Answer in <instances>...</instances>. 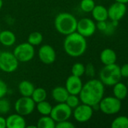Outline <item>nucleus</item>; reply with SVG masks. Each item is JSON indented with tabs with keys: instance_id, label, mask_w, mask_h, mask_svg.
I'll return each mask as SVG.
<instances>
[{
	"instance_id": "obj_41",
	"label": "nucleus",
	"mask_w": 128,
	"mask_h": 128,
	"mask_svg": "<svg viewBox=\"0 0 128 128\" xmlns=\"http://www.w3.org/2000/svg\"><path fill=\"white\" fill-rule=\"evenodd\" d=\"M127 88H128V78H127Z\"/></svg>"
},
{
	"instance_id": "obj_23",
	"label": "nucleus",
	"mask_w": 128,
	"mask_h": 128,
	"mask_svg": "<svg viewBox=\"0 0 128 128\" xmlns=\"http://www.w3.org/2000/svg\"><path fill=\"white\" fill-rule=\"evenodd\" d=\"M52 107L53 106H51V104L46 100L37 103L35 105V108L41 116H50L52 110Z\"/></svg>"
},
{
	"instance_id": "obj_28",
	"label": "nucleus",
	"mask_w": 128,
	"mask_h": 128,
	"mask_svg": "<svg viewBox=\"0 0 128 128\" xmlns=\"http://www.w3.org/2000/svg\"><path fill=\"white\" fill-rule=\"evenodd\" d=\"M95 5L94 0H81L80 2V8L85 13H91Z\"/></svg>"
},
{
	"instance_id": "obj_2",
	"label": "nucleus",
	"mask_w": 128,
	"mask_h": 128,
	"mask_svg": "<svg viewBox=\"0 0 128 128\" xmlns=\"http://www.w3.org/2000/svg\"><path fill=\"white\" fill-rule=\"evenodd\" d=\"M87 47L86 38L77 32L66 35L63 41V50L69 56L72 58L80 57L84 54Z\"/></svg>"
},
{
	"instance_id": "obj_22",
	"label": "nucleus",
	"mask_w": 128,
	"mask_h": 128,
	"mask_svg": "<svg viewBox=\"0 0 128 128\" xmlns=\"http://www.w3.org/2000/svg\"><path fill=\"white\" fill-rule=\"evenodd\" d=\"M56 122L51 116H42L37 122L38 128H55Z\"/></svg>"
},
{
	"instance_id": "obj_4",
	"label": "nucleus",
	"mask_w": 128,
	"mask_h": 128,
	"mask_svg": "<svg viewBox=\"0 0 128 128\" xmlns=\"http://www.w3.org/2000/svg\"><path fill=\"white\" fill-rule=\"evenodd\" d=\"M100 80L106 86H113L117 82H120L121 75L120 72V67L115 64L104 65L101 69L100 74Z\"/></svg>"
},
{
	"instance_id": "obj_1",
	"label": "nucleus",
	"mask_w": 128,
	"mask_h": 128,
	"mask_svg": "<svg viewBox=\"0 0 128 128\" xmlns=\"http://www.w3.org/2000/svg\"><path fill=\"white\" fill-rule=\"evenodd\" d=\"M105 94V86L97 79H91L83 84L82 88L78 94L81 103L89 106L98 104Z\"/></svg>"
},
{
	"instance_id": "obj_32",
	"label": "nucleus",
	"mask_w": 128,
	"mask_h": 128,
	"mask_svg": "<svg viewBox=\"0 0 128 128\" xmlns=\"http://www.w3.org/2000/svg\"><path fill=\"white\" fill-rule=\"evenodd\" d=\"M84 74L88 77H94L95 76V68L91 63L88 64L85 66Z\"/></svg>"
},
{
	"instance_id": "obj_5",
	"label": "nucleus",
	"mask_w": 128,
	"mask_h": 128,
	"mask_svg": "<svg viewBox=\"0 0 128 128\" xmlns=\"http://www.w3.org/2000/svg\"><path fill=\"white\" fill-rule=\"evenodd\" d=\"M13 53L19 62H29L35 57V46L28 42L21 43L14 47Z\"/></svg>"
},
{
	"instance_id": "obj_10",
	"label": "nucleus",
	"mask_w": 128,
	"mask_h": 128,
	"mask_svg": "<svg viewBox=\"0 0 128 128\" xmlns=\"http://www.w3.org/2000/svg\"><path fill=\"white\" fill-rule=\"evenodd\" d=\"M97 27L94 20L88 17H84L78 20L76 32L84 38H89L94 34Z\"/></svg>"
},
{
	"instance_id": "obj_7",
	"label": "nucleus",
	"mask_w": 128,
	"mask_h": 128,
	"mask_svg": "<svg viewBox=\"0 0 128 128\" xmlns=\"http://www.w3.org/2000/svg\"><path fill=\"white\" fill-rule=\"evenodd\" d=\"M19 61L13 52L8 51L2 52L0 54V70L4 73H13L18 68Z\"/></svg>"
},
{
	"instance_id": "obj_8",
	"label": "nucleus",
	"mask_w": 128,
	"mask_h": 128,
	"mask_svg": "<svg viewBox=\"0 0 128 128\" xmlns=\"http://www.w3.org/2000/svg\"><path fill=\"white\" fill-rule=\"evenodd\" d=\"M35 105L36 104L31 97L21 96L14 103V110L17 113L26 116L34 112Z\"/></svg>"
},
{
	"instance_id": "obj_39",
	"label": "nucleus",
	"mask_w": 128,
	"mask_h": 128,
	"mask_svg": "<svg viewBox=\"0 0 128 128\" xmlns=\"http://www.w3.org/2000/svg\"><path fill=\"white\" fill-rule=\"evenodd\" d=\"M26 128H37V126L36 125H26Z\"/></svg>"
},
{
	"instance_id": "obj_14",
	"label": "nucleus",
	"mask_w": 128,
	"mask_h": 128,
	"mask_svg": "<svg viewBox=\"0 0 128 128\" xmlns=\"http://www.w3.org/2000/svg\"><path fill=\"white\" fill-rule=\"evenodd\" d=\"M83 86V82L79 76H76L74 75L69 76L65 83V88L68 91L69 94H75L78 95Z\"/></svg>"
},
{
	"instance_id": "obj_18",
	"label": "nucleus",
	"mask_w": 128,
	"mask_h": 128,
	"mask_svg": "<svg viewBox=\"0 0 128 128\" xmlns=\"http://www.w3.org/2000/svg\"><path fill=\"white\" fill-rule=\"evenodd\" d=\"M16 35L11 30L0 31V44L5 46H11L16 42Z\"/></svg>"
},
{
	"instance_id": "obj_31",
	"label": "nucleus",
	"mask_w": 128,
	"mask_h": 128,
	"mask_svg": "<svg viewBox=\"0 0 128 128\" xmlns=\"http://www.w3.org/2000/svg\"><path fill=\"white\" fill-rule=\"evenodd\" d=\"M75 127V124L69 122V120H65V121H62L60 122H57L55 128H74Z\"/></svg>"
},
{
	"instance_id": "obj_38",
	"label": "nucleus",
	"mask_w": 128,
	"mask_h": 128,
	"mask_svg": "<svg viewBox=\"0 0 128 128\" xmlns=\"http://www.w3.org/2000/svg\"><path fill=\"white\" fill-rule=\"evenodd\" d=\"M116 2H119V3H123V4H127L128 0H115Z\"/></svg>"
},
{
	"instance_id": "obj_12",
	"label": "nucleus",
	"mask_w": 128,
	"mask_h": 128,
	"mask_svg": "<svg viewBox=\"0 0 128 128\" xmlns=\"http://www.w3.org/2000/svg\"><path fill=\"white\" fill-rule=\"evenodd\" d=\"M38 56L39 60L45 64H51L55 62L57 53L53 46L49 44H44L40 46L38 50Z\"/></svg>"
},
{
	"instance_id": "obj_3",
	"label": "nucleus",
	"mask_w": 128,
	"mask_h": 128,
	"mask_svg": "<svg viewBox=\"0 0 128 128\" xmlns=\"http://www.w3.org/2000/svg\"><path fill=\"white\" fill-rule=\"evenodd\" d=\"M78 20L76 17L68 12L58 14L54 19V27L57 32L63 35H68L76 32Z\"/></svg>"
},
{
	"instance_id": "obj_33",
	"label": "nucleus",
	"mask_w": 128,
	"mask_h": 128,
	"mask_svg": "<svg viewBox=\"0 0 128 128\" xmlns=\"http://www.w3.org/2000/svg\"><path fill=\"white\" fill-rule=\"evenodd\" d=\"M8 85L7 83L0 79V98H5L6 96V94H8Z\"/></svg>"
},
{
	"instance_id": "obj_40",
	"label": "nucleus",
	"mask_w": 128,
	"mask_h": 128,
	"mask_svg": "<svg viewBox=\"0 0 128 128\" xmlns=\"http://www.w3.org/2000/svg\"><path fill=\"white\" fill-rule=\"evenodd\" d=\"M3 6V0H0V10L2 8Z\"/></svg>"
},
{
	"instance_id": "obj_42",
	"label": "nucleus",
	"mask_w": 128,
	"mask_h": 128,
	"mask_svg": "<svg viewBox=\"0 0 128 128\" xmlns=\"http://www.w3.org/2000/svg\"><path fill=\"white\" fill-rule=\"evenodd\" d=\"M2 50H1V49H0V54L2 53Z\"/></svg>"
},
{
	"instance_id": "obj_20",
	"label": "nucleus",
	"mask_w": 128,
	"mask_h": 128,
	"mask_svg": "<svg viewBox=\"0 0 128 128\" xmlns=\"http://www.w3.org/2000/svg\"><path fill=\"white\" fill-rule=\"evenodd\" d=\"M113 94L114 97L120 100H124L128 94V88L127 85L121 82H118L113 86Z\"/></svg>"
},
{
	"instance_id": "obj_21",
	"label": "nucleus",
	"mask_w": 128,
	"mask_h": 128,
	"mask_svg": "<svg viewBox=\"0 0 128 128\" xmlns=\"http://www.w3.org/2000/svg\"><path fill=\"white\" fill-rule=\"evenodd\" d=\"M35 89L33 83L29 80H23L18 84V91L21 96L31 97Z\"/></svg>"
},
{
	"instance_id": "obj_9",
	"label": "nucleus",
	"mask_w": 128,
	"mask_h": 128,
	"mask_svg": "<svg viewBox=\"0 0 128 128\" xmlns=\"http://www.w3.org/2000/svg\"><path fill=\"white\" fill-rule=\"evenodd\" d=\"M50 116L56 123L69 120L72 116V109H71L66 103H57L52 107Z\"/></svg>"
},
{
	"instance_id": "obj_35",
	"label": "nucleus",
	"mask_w": 128,
	"mask_h": 128,
	"mask_svg": "<svg viewBox=\"0 0 128 128\" xmlns=\"http://www.w3.org/2000/svg\"><path fill=\"white\" fill-rule=\"evenodd\" d=\"M120 72L121 77L128 78V63L120 67Z\"/></svg>"
},
{
	"instance_id": "obj_6",
	"label": "nucleus",
	"mask_w": 128,
	"mask_h": 128,
	"mask_svg": "<svg viewBox=\"0 0 128 128\" xmlns=\"http://www.w3.org/2000/svg\"><path fill=\"white\" fill-rule=\"evenodd\" d=\"M100 110L106 115H115L121 109V100L115 97H103L99 103Z\"/></svg>"
},
{
	"instance_id": "obj_30",
	"label": "nucleus",
	"mask_w": 128,
	"mask_h": 128,
	"mask_svg": "<svg viewBox=\"0 0 128 128\" xmlns=\"http://www.w3.org/2000/svg\"><path fill=\"white\" fill-rule=\"evenodd\" d=\"M11 110V103L10 101L5 98H0V115H6Z\"/></svg>"
},
{
	"instance_id": "obj_16",
	"label": "nucleus",
	"mask_w": 128,
	"mask_h": 128,
	"mask_svg": "<svg viewBox=\"0 0 128 128\" xmlns=\"http://www.w3.org/2000/svg\"><path fill=\"white\" fill-rule=\"evenodd\" d=\"M100 58L104 65L112 64L117 61V55L112 49L106 48L100 52Z\"/></svg>"
},
{
	"instance_id": "obj_13",
	"label": "nucleus",
	"mask_w": 128,
	"mask_h": 128,
	"mask_svg": "<svg viewBox=\"0 0 128 128\" xmlns=\"http://www.w3.org/2000/svg\"><path fill=\"white\" fill-rule=\"evenodd\" d=\"M108 10V16L109 18L113 21H119L121 20L127 13V6L126 4L115 2L109 6Z\"/></svg>"
},
{
	"instance_id": "obj_37",
	"label": "nucleus",
	"mask_w": 128,
	"mask_h": 128,
	"mask_svg": "<svg viewBox=\"0 0 128 128\" xmlns=\"http://www.w3.org/2000/svg\"><path fill=\"white\" fill-rule=\"evenodd\" d=\"M0 128H6V118L0 115Z\"/></svg>"
},
{
	"instance_id": "obj_27",
	"label": "nucleus",
	"mask_w": 128,
	"mask_h": 128,
	"mask_svg": "<svg viewBox=\"0 0 128 128\" xmlns=\"http://www.w3.org/2000/svg\"><path fill=\"white\" fill-rule=\"evenodd\" d=\"M84 71H85V66L84 64L80 62L75 63L71 68L72 74L79 77H81L83 75H84Z\"/></svg>"
},
{
	"instance_id": "obj_26",
	"label": "nucleus",
	"mask_w": 128,
	"mask_h": 128,
	"mask_svg": "<svg viewBox=\"0 0 128 128\" xmlns=\"http://www.w3.org/2000/svg\"><path fill=\"white\" fill-rule=\"evenodd\" d=\"M112 128H128V117L127 116H118L115 118L111 124Z\"/></svg>"
},
{
	"instance_id": "obj_34",
	"label": "nucleus",
	"mask_w": 128,
	"mask_h": 128,
	"mask_svg": "<svg viewBox=\"0 0 128 128\" xmlns=\"http://www.w3.org/2000/svg\"><path fill=\"white\" fill-rule=\"evenodd\" d=\"M115 26H113L112 22H107V25H106V28L105 29V31L103 32V33L106 35H112L114 34L115 31Z\"/></svg>"
},
{
	"instance_id": "obj_29",
	"label": "nucleus",
	"mask_w": 128,
	"mask_h": 128,
	"mask_svg": "<svg viewBox=\"0 0 128 128\" xmlns=\"http://www.w3.org/2000/svg\"><path fill=\"white\" fill-rule=\"evenodd\" d=\"M71 109H75L76 106H78L81 104L80 98L78 95L75 94H69L66 102H65Z\"/></svg>"
},
{
	"instance_id": "obj_11",
	"label": "nucleus",
	"mask_w": 128,
	"mask_h": 128,
	"mask_svg": "<svg viewBox=\"0 0 128 128\" xmlns=\"http://www.w3.org/2000/svg\"><path fill=\"white\" fill-rule=\"evenodd\" d=\"M94 112L91 106L81 103L73 109L72 115L76 122L79 123H85L92 118Z\"/></svg>"
},
{
	"instance_id": "obj_43",
	"label": "nucleus",
	"mask_w": 128,
	"mask_h": 128,
	"mask_svg": "<svg viewBox=\"0 0 128 128\" xmlns=\"http://www.w3.org/2000/svg\"><path fill=\"white\" fill-rule=\"evenodd\" d=\"M127 109H128V104H127Z\"/></svg>"
},
{
	"instance_id": "obj_15",
	"label": "nucleus",
	"mask_w": 128,
	"mask_h": 128,
	"mask_svg": "<svg viewBox=\"0 0 128 128\" xmlns=\"http://www.w3.org/2000/svg\"><path fill=\"white\" fill-rule=\"evenodd\" d=\"M26 122L24 116L15 112L9 115L6 118V128H25Z\"/></svg>"
},
{
	"instance_id": "obj_17",
	"label": "nucleus",
	"mask_w": 128,
	"mask_h": 128,
	"mask_svg": "<svg viewBox=\"0 0 128 128\" xmlns=\"http://www.w3.org/2000/svg\"><path fill=\"white\" fill-rule=\"evenodd\" d=\"M69 94L65 86H57L51 91V97L57 103H65Z\"/></svg>"
},
{
	"instance_id": "obj_36",
	"label": "nucleus",
	"mask_w": 128,
	"mask_h": 128,
	"mask_svg": "<svg viewBox=\"0 0 128 128\" xmlns=\"http://www.w3.org/2000/svg\"><path fill=\"white\" fill-rule=\"evenodd\" d=\"M106 25H107V22L106 21H98L96 23V27L98 30L101 31V32H104L106 28Z\"/></svg>"
},
{
	"instance_id": "obj_24",
	"label": "nucleus",
	"mask_w": 128,
	"mask_h": 128,
	"mask_svg": "<svg viewBox=\"0 0 128 128\" xmlns=\"http://www.w3.org/2000/svg\"><path fill=\"white\" fill-rule=\"evenodd\" d=\"M47 96L48 94L46 90L41 87H38V88H35L31 98L35 101V103L37 104L41 101L45 100L47 99Z\"/></svg>"
},
{
	"instance_id": "obj_25",
	"label": "nucleus",
	"mask_w": 128,
	"mask_h": 128,
	"mask_svg": "<svg viewBox=\"0 0 128 128\" xmlns=\"http://www.w3.org/2000/svg\"><path fill=\"white\" fill-rule=\"evenodd\" d=\"M43 41V35L39 32H33L30 33L27 38V42L33 46H39Z\"/></svg>"
},
{
	"instance_id": "obj_19",
	"label": "nucleus",
	"mask_w": 128,
	"mask_h": 128,
	"mask_svg": "<svg viewBox=\"0 0 128 128\" xmlns=\"http://www.w3.org/2000/svg\"><path fill=\"white\" fill-rule=\"evenodd\" d=\"M92 16L94 20L97 22L98 21H106L109 18L108 16V10L107 8L101 4L95 5L92 11Z\"/></svg>"
}]
</instances>
